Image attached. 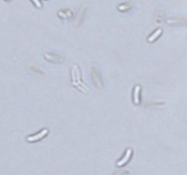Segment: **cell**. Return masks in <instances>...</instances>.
I'll return each instance as SVG.
<instances>
[{
	"instance_id": "6da1fadb",
	"label": "cell",
	"mask_w": 187,
	"mask_h": 175,
	"mask_svg": "<svg viewBox=\"0 0 187 175\" xmlns=\"http://www.w3.org/2000/svg\"><path fill=\"white\" fill-rule=\"evenodd\" d=\"M48 133V131L47 129H45V130L41 131L39 133H37V134H36V135H34V136H29V137H28V142H37V141H39V139H43Z\"/></svg>"
},
{
	"instance_id": "7a4b0ae2",
	"label": "cell",
	"mask_w": 187,
	"mask_h": 175,
	"mask_svg": "<svg viewBox=\"0 0 187 175\" xmlns=\"http://www.w3.org/2000/svg\"><path fill=\"white\" fill-rule=\"evenodd\" d=\"M130 155H132V150H130V149H128V150H127V151H126L125 156H124L123 158H122V160H121L120 162H118L117 165H118V166H122V165H124V164H125V163L129 161Z\"/></svg>"
},
{
	"instance_id": "3957f363",
	"label": "cell",
	"mask_w": 187,
	"mask_h": 175,
	"mask_svg": "<svg viewBox=\"0 0 187 175\" xmlns=\"http://www.w3.org/2000/svg\"><path fill=\"white\" fill-rule=\"evenodd\" d=\"M140 91H141V87L136 86L134 89V93H133V100L135 104L140 103Z\"/></svg>"
},
{
	"instance_id": "277c9868",
	"label": "cell",
	"mask_w": 187,
	"mask_h": 175,
	"mask_svg": "<svg viewBox=\"0 0 187 175\" xmlns=\"http://www.w3.org/2000/svg\"><path fill=\"white\" fill-rule=\"evenodd\" d=\"M74 69H75V71H76V72H75V73H76L77 74V77H76V79H77V81H78V84L80 85V86H82L83 88H85V89L88 90V87H86L81 81H80V70H79V68H78V67L76 66V65H74Z\"/></svg>"
},
{
	"instance_id": "5b68a950",
	"label": "cell",
	"mask_w": 187,
	"mask_h": 175,
	"mask_svg": "<svg viewBox=\"0 0 187 175\" xmlns=\"http://www.w3.org/2000/svg\"><path fill=\"white\" fill-rule=\"evenodd\" d=\"M162 29H158V30H157V31H156L153 35H152V36L148 39V41H149V42H153V41H154V40H155V39H156L160 36V35L162 34Z\"/></svg>"
},
{
	"instance_id": "8992f818",
	"label": "cell",
	"mask_w": 187,
	"mask_h": 175,
	"mask_svg": "<svg viewBox=\"0 0 187 175\" xmlns=\"http://www.w3.org/2000/svg\"><path fill=\"white\" fill-rule=\"evenodd\" d=\"M34 2V4L37 7H41V3L39 2V0H32Z\"/></svg>"
},
{
	"instance_id": "52a82bcc",
	"label": "cell",
	"mask_w": 187,
	"mask_h": 175,
	"mask_svg": "<svg viewBox=\"0 0 187 175\" xmlns=\"http://www.w3.org/2000/svg\"><path fill=\"white\" fill-rule=\"evenodd\" d=\"M7 1H10V0H7Z\"/></svg>"
}]
</instances>
